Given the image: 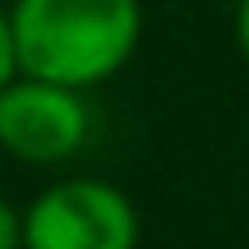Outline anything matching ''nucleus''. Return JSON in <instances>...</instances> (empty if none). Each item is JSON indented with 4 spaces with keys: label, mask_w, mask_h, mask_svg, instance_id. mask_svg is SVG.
<instances>
[{
    "label": "nucleus",
    "mask_w": 249,
    "mask_h": 249,
    "mask_svg": "<svg viewBox=\"0 0 249 249\" xmlns=\"http://www.w3.org/2000/svg\"><path fill=\"white\" fill-rule=\"evenodd\" d=\"M14 23L18 74L92 88L124 70L143 33L139 0H18Z\"/></svg>",
    "instance_id": "nucleus-1"
},
{
    "label": "nucleus",
    "mask_w": 249,
    "mask_h": 249,
    "mask_svg": "<svg viewBox=\"0 0 249 249\" xmlns=\"http://www.w3.org/2000/svg\"><path fill=\"white\" fill-rule=\"evenodd\" d=\"M18 74V55H14V23H9V9H0V88Z\"/></svg>",
    "instance_id": "nucleus-4"
},
{
    "label": "nucleus",
    "mask_w": 249,
    "mask_h": 249,
    "mask_svg": "<svg viewBox=\"0 0 249 249\" xmlns=\"http://www.w3.org/2000/svg\"><path fill=\"white\" fill-rule=\"evenodd\" d=\"M231 5H240V0H231Z\"/></svg>",
    "instance_id": "nucleus-7"
},
{
    "label": "nucleus",
    "mask_w": 249,
    "mask_h": 249,
    "mask_svg": "<svg viewBox=\"0 0 249 249\" xmlns=\"http://www.w3.org/2000/svg\"><path fill=\"white\" fill-rule=\"evenodd\" d=\"M0 249H23V217L0 198Z\"/></svg>",
    "instance_id": "nucleus-5"
},
{
    "label": "nucleus",
    "mask_w": 249,
    "mask_h": 249,
    "mask_svg": "<svg viewBox=\"0 0 249 249\" xmlns=\"http://www.w3.org/2000/svg\"><path fill=\"white\" fill-rule=\"evenodd\" d=\"M83 139H88V107L79 88L37 74H14L0 88V148L9 157L51 166L74 157Z\"/></svg>",
    "instance_id": "nucleus-3"
},
{
    "label": "nucleus",
    "mask_w": 249,
    "mask_h": 249,
    "mask_svg": "<svg viewBox=\"0 0 249 249\" xmlns=\"http://www.w3.org/2000/svg\"><path fill=\"white\" fill-rule=\"evenodd\" d=\"M235 37H240V51H245V60H249V0L235 5Z\"/></svg>",
    "instance_id": "nucleus-6"
},
{
    "label": "nucleus",
    "mask_w": 249,
    "mask_h": 249,
    "mask_svg": "<svg viewBox=\"0 0 249 249\" xmlns=\"http://www.w3.org/2000/svg\"><path fill=\"white\" fill-rule=\"evenodd\" d=\"M23 249H139V213L107 180H60L23 213Z\"/></svg>",
    "instance_id": "nucleus-2"
}]
</instances>
